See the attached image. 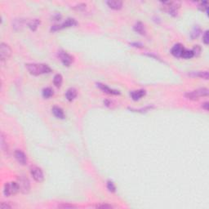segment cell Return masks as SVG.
<instances>
[{"label": "cell", "mask_w": 209, "mask_h": 209, "mask_svg": "<svg viewBox=\"0 0 209 209\" xmlns=\"http://www.w3.org/2000/svg\"><path fill=\"white\" fill-rule=\"evenodd\" d=\"M25 67L29 71V73L34 76L49 74L52 72V69L45 64H26Z\"/></svg>", "instance_id": "1"}, {"label": "cell", "mask_w": 209, "mask_h": 209, "mask_svg": "<svg viewBox=\"0 0 209 209\" xmlns=\"http://www.w3.org/2000/svg\"><path fill=\"white\" fill-rule=\"evenodd\" d=\"M208 89L205 88V87H203V88H198L196 89V90H194V91L188 92L186 93L185 94V96L189 99V100H198L199 97H202V96H208Z\"/></svg>", "instance_id": "2"}, {"label": "cell", "mask_w": 209, "mask_h": 209, "mask_svg": "<svg viewBox=\"0 0 209 209\" xmlns=\"http://www.w3.org/2000/svg\"><path fill=\"white\" fill-rule=\"evenodd\" d=\"M20 191L17 182H7L3 186V194L6 197L15 195Z\"/></svg>", "instance_id": "3"}, {"label": "cell", "mask_w": 209, "mask_h": 209, "mask_svg": "<svg viewBox=\"0 0 209 209\" xmlns=\"http://www.w3.org/2000/svg\"><path fill=\"white\" fill-rule=\"evenodd\" d=\"M17 183H18L20 191L24 194H27L30 191V181L25 176H19L17 177Z\"/></svg>", "instance_id": "4"}, {"label": "cell", "mask_w": 209, "mask_h": 209, "mask_svg": "<svg viewBox=\"0 0 209 209\" xmlns=\"http://www.w3.org/2000/svg\"><path fill=\"white\" fill-rule=\"evenodd\" d=\"M163 4L164 6V11L172 16H177V10L181 5L180 2H164Z\"/></svg>", "instance_id": "5"}, {"label": "cell", "mask_w": 209, "mask_h": 209, "mask_svg": "<svg viewBox=\"0 0 209 209\" xmlns=\"http://www.w3.org/2000/svg\"><path fill=\"white\" fill-rule=\"evenodd\" d=\"M78 25V22L76 21L75 19L73 18H68L66 20V21H64L62 24L61 25H53L51 29L52 32L55 31H58V30H61L62 29H65V28H70V27H73V26H75V25Z\"/></svg>", "instance_id": "6"}, {"label": "cell", "mask_w": 209, "mask_h": 209, "mask_svg": "<svg viewBox=\"0 0 209 209\" xmlns=\"http://www.w3.org/2000/svg\"><path fill=\"white\" fill-rule=\"evenodd\" d=\"M11 49L9 46L4 43H1L0 45V58L2 62L7 61L11 57Z\"/></svg>", "instance_id": "7"}, {"label": "cell", "mask_w": 209, "mask_h": 209, "mask_svg": "<svg viewBox=\"0 0 209 209\" xmlns=\"http://www.w3.org/2000/svg\"><path fill=\"white\" fill-rule=\"evenodd\" d=\"M58 57L64 66H70L74 62V57L65 51H60L58 52Z\"/></svg>", "instance_id": "8"}, {"label": "cell", "mask_w": 209, "mask_h": 209, "mask_svg": "<svg viewBox=\"0 0 209 209\" xmlns=\"http://www.w3.org/2000/svg\"><path fill=\"white\" fill-rule=\"evenodd\" d=\"M30 173H31L32 177L34 178V181L37 182H43L44 181V175H43V171L38 167H32L30 169Z\"/></svg>", "instance_id": "9"}, {"label": "cell", "mask_w": 209, "mask_h": 209, "mask_svg": "<svg viewBox=\"0 0 209 209\" xmlns=\"http://www.w3.org/2000/svg\"><path fill=\"white\" fill-rule=\"evenodd\" d=\"M14 156H15V159H16V161L18 162L20 164H21V165H25L27 164V157H26L25 153L21 151V150H16L14 152Z\"/></svg>", "instance_id": "10"}, {"label": "cell", "mask_w": 209, "mask_h": 209, "mask_svg": "<svg viewBox=\"0 0 209 209\" xmlns=\"http://www.w3.org/2000/svg\"><path fill=\"white\" fill-rule=\"evenodd\" d=\"M96 85H97L98 87H99L101 91H103L104 92H105V93L107 94H109V95H119V94H120L119 91L110 88V87H109L106 86V85H105V84L97 83Z\"/></svg>", "instance_id": "11"}, {"label": "cell", "mask_w": 209, "mask_h": 209, "mask_svg": "<svg viewBox=\"0 0 209 209\" xmlns=\"http://www.w3.org/2000/svg\"><path fill=\"white\" fill-rule=\"evenodd\" d=\"M184 47L181 44L177 43V44L173 46V48L171 50V53L175 57H181V55L183 53V52H184Z\"/></svg>", "instance_id": "12"}, {"label": "cell", "mask_w": 209, "mask_h": 209, "mask_svg": "<svg viewBox=\"0 0 209 209\" xmlns=\"http://www.w3.org/2000/svg\"><path fill=\"white\" fill-rule=\"evenodd\" d=\"M1 149H2V153L5 155H7V156L9 155V147H8V145L7 143V140L5 139L4 134L2 132L1 133Z\"/></svg>", "instance_id": "13"}, {"label": "cell", "mask_w": 209, "mask_h": 209, "mask_svg": "<svg viewBox=\"0 0 209 209\" xmlns=\"http://www.w3.org/2000/svg\"><path fill=\"white\" fill-rule=\"evenodd\" d=\"M109 8L114 10H120L123 7V2L122 1H117V0H111L106 2Z\"/></svg>", "instance_id": "14"}, {"label": "cell", "mask_w": 209, "mask_h": 209, "mask_svg": "<svg viewBox=\"0 0 209 209\" xmlns=\"http://www.w3.org/2000/svg\"><path fill=\"white\" fill-rule=\"evenodd\" d=\"M130 95H131V97H132V100H138L146 95V91L142 90V89L141 90H137V91H133L130 93Z\"/></svg>", "instance_id": "15"}, {"label": "cell", "mask_w": 209, "mask_h": 209, "mask_svg": "<svg viewBox=\"0 0 209 209\" xmlns=\"http://www.w3.org/2000/svg\"><path fill=\"white\" fill-rule=\"evenodd\" d=\"M133 30H134L135 32L136 33H138V34H141V35H145L146 33V27H145V25L142 22H137L135 24V25L133 26Z\"/></svg>", "instance_id": "16"}, {"label": "cell", "mask_w": 209, "mask_h": 209, "mask_svg": "<svg viewBox=\"0 0 209 209\" xmlns=\"http://www.w3.org/2000/svg\"><path fill=\"white\" fill-rule=\"evenodd\" d=\"M77 96V90L74 87H70L67 90L66 93V98L69 101H72Z\"/></svg>", "instance_id": "17"}, {"label": "cell", "mask_w": 209, "mask_h": 209, "mask_svg": "<svg viewBox=\"0 0 209 209\" xmlns=\"http://www.w3.org/2000/svg\"><path fill=\"white\" fill-rule=\"evenodd\" d=\"M52 111L55 117H57V118H60V119L65 118V114H64L63 109L62 108H60L58 106H54L52 108Z\"/></svg>", "instance_id": "18"}, {"label": "cell", "mask_w": 209, "mask_h": 209, "mask_svg": "<svg viewBox=\"0 0 209 209\" xmlns=\"http://www.w3.org/2000/svg\"><path fill=\"white\" fill-rule=\"evenodd\" d=\"M192 77H198L203 79L207 80L208 79V71H197V72H192V73L189 74Z\"/></svg>", "instance_id": "19"}, {"label": "cell", "mask_w": 209, "mask_h": 209, "mask_svg": "<svg viewBox=\"0 0 209 209\" xmlns=\"http://www.w3.org/2000/svg\"><path fill=\"white\" fill-rule=\"evenodd\" d=\"M25 25V21L23 19H15L12 24V28L15 30H21Z\"/></svg>", "instance_id": "20"}, {"label": "cell", "mask_w": 209, "mask_h": 209, "mask_svg": "<svg viewBox=\"0 0 209 209\" xmlns=\"http://www.w3.org/2000/svg\"><path fill=\"white\" fill-rule=\"evenodd\" d=\"M40 23L41 22H40L39 19H33V20H31L30 22L28 23V26H29V28L32 31H35L39 26V25H40Z\"/></svg>", "instance_id": "21"}, {"label": "cell", "mask_w": 209, "mask_h": 209, "mask_svg": "<svg viewBox=\"0 0 209 209\" xmlns=\"http://www.w3.org/2000/svg\"><path fill=\"white\" fill-rule=\"evenodd\" d=\"M62 82H63V78H62V75H60V74H57L54 76V79H53V83L57 87H60L62 86Z\"/></svg>", "instance_id": "22"}, {"label": "cell", "mask_w": 209, "mask_h": 209, "mask_svg": "<svg viewBox=\"0 0 209 209\" xmlns=\"http://www.w3.org/2000/svg\"><path fill=\"white\" fill-rule=\"evenodd\" d=\"M42 95L45 99H48L50 98L52 96H53V90L51 87H46L43 90Z\"/></svg>", "instance_id": "23"}, {"label": "cell", "mask_w": 209, "mask_h": 209, "mask_svg": "<svg viewBox=\"0 0 209 209\" xmlns=\"http://www.w3.org/2000/svg\"><path fill=\"white\" fill-rule=\"evenodd\" d=\"M194 57V53L192 51L189 50H184L183 53L181 55V57H183L184 59H191Z\"/></svg>", "instance_id": "24"}, {"label": "cell", "mask_w": 209, "mask_h": 209, "mask_svg": "<svg viewBox=\"0 0 209 209\" xmlns=\"http://www.w3.org/2000/svg\"><path fill=\"white\" fill-rule=\"evenodd\" d=\"M107 189L109 190V192H112V193H114L116 191V187L114 186V184L112 181H107Z\"/></svg>", "instance_id": "25"}, {"label": "cell", "mask_w": 209, "mask_h": 209, "mask_svg": "<svg viewBox=\"0 0 209 209\" xmlns=\"http://www.w3.org/2000/svg\"><path fill=\"white\" fill-rule=\"evenodd\" d=\"M86 7H87V5L85 4V3H79V4H77L76 6L74 7V9L76 10V11H82L86 9Z\"/></svg>", "instance_id": "26"}, {"label": "cell", "mask_w": 209, "mask_h": 209, "mask_svg": "<svg viewBox=\"0 0 209 209\" xmlns=\"http://www.w3.org/2000/svg\"><path fill=\"white\" fill-rule=\"evenodd\" d=\"M191 51L193 52L194 57V56L198 57V56H199L200 53H201V51H202V49H201V48H200L199 46L196 45L195 47L193 48V50H191Z\"/></svg>", "instance_id": "27"}, {"label": "cell", "mask_w": 209, "mask_h": 209, "mask_svg": "<svg viewBox=\"0 0 209 209\" xmlns=\"http://www.w3.org/2000/svg\"><path fill=\"white\" fill-rule=\"evenodd\" d=\"M200 34V30L198 28H195L194 30H193V32L191 33V38L192 39H195V38H198V36Z\"/></svg>", "instance_id": "28"}, {"label": "cell", "mask_w": 209, "mask_h": 209, "mask_svg": "<svg viewBox=\"0 0 209 209\" xmlns=\"http://www.w3.org/2000/svg\"><path fill=\"white\" fill-rule=\"evenodd\" d=\"M203 42L204 43V44L206 45H208L209 43V36H208V31H206L203 34Z\"/></svg>", "instance_id": "29"}, {"label": "cell", "mask_w": 209, "mask_h": 209, "mask_svg": "<svg viewBox=\"0 0 209 209\" xmlns=\"http://www.w3.org/2000/svg\"><path fill=\"white\" fill-rule=\"evenodd\" d=\"M58 207H61V208H75L76 206L72 204H67V203H62V204H60Z\"/></svg>", "instance_id": "30"}, {"label": "cell", "mask_w": 209, "mask_h": 209, "mask_svg": "<svg viewBox=\"0 0 209 209\" xmlns=\"http://www.w3.org/2000/svg\"><path fill=\"white\" fill-rule=\"evenodd\" d=\"M96 207H97V208H107V209H110V208H113V206H111V205L109 204H100V205H97V206H96Z\"/></svg>", "instance_id": "31"}, {"label": "cell", "mask_w": 209, "mask_h": 209, "mask_svg": "<svg viewBox=\"0 0 209 209\" xmlns=\"http://www.w3.org/2000/svg\"><path fill=\"white\" fill-rule=\"evenodd\" d=\"M0 207L2 209H10L11 208V205H9L8 203H7L5 202H2L1 203V204H0Z\"/></svg>", "instance_id": "32"}, {"label": "cell", "mask_w": 209, "mask_h": 209, "mask_svg": "<svg viewBox=\"0 0 209 209\" xmlns=\"http://www.w3.org/2000/svg\"><path fill=\"white\" fill-rule=\"evenodd\" d=\"M200 7H201V9L203 10V11H207V2H203L200 3Z\"/></svg>", "instance_id": "33"}, {"label": "cell", "mask_w": 209, "mask_h": 209, "mask_svg": "<svg viewBox=\"0 0 209 209\" xmlns=\"http://www.w3.org/2000/svg\"><path fill=\"white\" fill-rule=\"evenodd\" d=\"M202 107H203V109H204L205 110H208L209 109V103L207 102H204V103H203V105H202Z\"/></svg>", "instance_id": "34"}, {"label": "cell", "mask_w": 209, "mask_h": 209, "mask_svg": "<svg viewBox=\"0 0 209 209\" xmlns=\"http://www.w3.org/2000/svg\"><path fill=\"white\" fill-rule=\"evenodd\" d=\"M132 45H133V47H136V48H142V44L141 43H132Z\"/></svg>", "instance_id": "35"}]
</instances>
